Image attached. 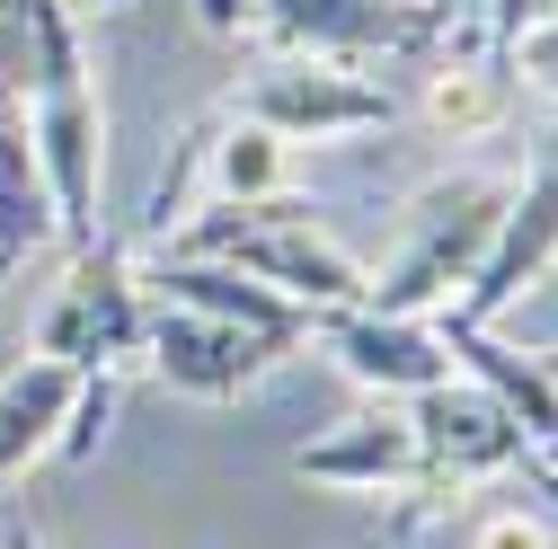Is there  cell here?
<instances>
[{"mask_svg":"<svg viewBox=\"0 0 558 549\" xmlns=\"http://www.w3.org/2000/svg\"><path fill=\"white\" fill-rule=\"evenodd\" d=\"M27 19V143L36 178L53 204V240L98 248L107 240V107L81 53V10L72 0H19Z\"/></svg>","mask_w":558,"mask_h":549,"instance_id":"cell-1","label":"cell"},{"mask_svg":"<svg viewBox=\"0 0 558 549\" xmlns=\"http://www.w3.org/2000/svg\"><path fill=\"white\" fill-rule=\"evenodd\" d=\"M506 178L487 169H461V178H435L416 186L408 222H399V248L381 257V274H364V310H390V319H444L470 274L487 257V240H497L506 222Z\"/></svg>","mask_w":558,"mask_h":549,"instance_id":"cell-2","label":"cell"},{"mask_svg":"<svg viewBox=\"0 0 558 549\" xmlns=\"http://www.w3.org/2000/svg\"><path fill=\"white\" fill-rule=\"evenodd\" d=\"M231 115L266 124L275 143H355L399 115L381 81H364V62H319V53H275L231 89Z\"/></svg>","mask_w":558,"mask_h":549,"instance_id":"cell-3","label":"cell"},{"mask_svg":"<svg viewBox=\"0 0 558 549\" xmlns=\"http://www.w3.org/2000/svg\"><path fill=\"white\" fill-rule=\"evenodd\" d=\"M549 266H558V115H549V133H541L532 178L506 195V222H497V240H487V257H478V274H470V293H461L452 310L497 328L523 293H541Z\"/></svg>","mask_w":558,"mask_h":549,"instance_id":"cell-4","label":"cell"},{"mask_svg":"<svg viewBox=\"0 0 558 549\" xmlns=\"http://www.w3.org/2000/svg\"><path fill=\"white\" fill-rule=\"evenodd\" d=\"M143 319H151V310H143V293H133V274H124V248L98 240V248H81L62 302L45 310L36 355L81 364V373H107L116 355H143Z\"/></svg>","mask_w":558,"mask_h":549,"instance_id":"cell-5","label":"cell"},{"mask_svg":"<svg viewBox=\"0 0 558 549\" xmlns=\"http://www.w3.org/2000/svg\"><path fill=\"white\" fill-rule=\"evenodd\" d=\"M143 355H151V373H160L169 390H186V399H240L248 381H266L275 355H293V346H284V337H257V328L195 319V310L160 302V310L143 319Z\"/></svg>","mask_w":558,"mask_h":549,"instance_id":"cell-6","label":"cell"},{"mask_svg":"<svg viewBox=\"0 0 558 549\" xmlns=\"http://www.w3.org/2000/svg\"><path fill=\"white\" fill-rule=\"evenodd\" d=\"M408 435H416V469H426L435 488H461V478H478V469H514L523 461V426L478 381L461 390V373L408 399Z\"/></svg>","mask_w":558,"mask_h":549,"instance_id":"cell-7","label":"cell"},{"mask_svg":"<svg viewBox=\"0 0 558 549\" xmlns=\"http://www.w3.org/2000/svg\"><path fill=\"white\" fill-rule=\"evenodd\" d=\"M319 319H328V355L381 399H416V390L452 381V355H444L435 319H390V310H364V302L355 310H319Z\"/></svg>","mask_w":558,"mask_h":549,"instance_id":"cell-8","label":"cell"},{"mask_svg":"<svg viewBox=\"0 0 558 549\" xmlns=\"http://www.w3.org/2000/svg\"><path fill=\"white\" fill-rule=\"evenodd\" d=\"M444 328V355H452V373H470L487 399L506 407V417L523 426V452H558V381L541 373V355H523V346H506L487 319H461V310H444L435 319Z\"/></svg>","mask_w":558,"mask_h":549,"instance_id":"cell-9","label":"cell"},{"mask_svg":"<svg viewBox=\"0 0 558 549\" xmlns=\"http://www.w3.org/2000/svg\"><path fill=\"white\" fill-rule=\"evenodd\" d=\"M266 36L284 53H319V62H373L426 36V19L408 0H266Z\"/></svg>","mask_w":558,"mask_h":549,"instance_id":"cell-10","label":"cell"},{"mask_svg":"<svg viewBox=\"0 0 558 549\" xmlns=\"http://www.w3.org/2000/svg\"><path fill=\"white\" fill-rule=\"evenodd\" d=\"M151 293L195 310V319H231V328H257V337H284V346H302L311 337V310L284 302L275 284H257V274H240L231 257H169L151 274Z\"/></svg>","mask_w":558,"mask_h":549,"instance_id":"cell-11","label":"cell"},{"mask_svg":"<svg viewBox=\"0 0 558 549\" xmlns=\"http://www.w3.org/2000/svg\"><path fill=\"white\" fill-rule=\"evenodd\" d=\"M293 469L311 488H399V478H416V435L408 417H345L319 443H302Z\"/></svg>","mask_w":558,"mask_h":549,"instance_id":"cell-12","label":"cell"},{"mask_svg":"<svg viewBox=\"0 0 558 549\" xmlns=\"http://www.w3.org/2000/svg\"><path fill=\"white\" fill-rule=\"evenodd\" d=\"M53 240V204L36 178V143H27V81L0 62V257H27Z\"/></svg>","mask_w":558,"mask_h":549,"instance_id":"cell-13","label":"cell"},{"mask_svg":"<svg viewBox=\"0 0 558 549\" xmlns=\"http://www.w3.org/2000/svg\"><path fill=\"white\" fill-rule=\"evenodd\" d=\"M72 399H81V364H53V355H27L0 381V478H19L36 452H53Z\"/></svg>","mask_w":558,"mask_h":549,"instance_id":"cell-14","label":"cell"},{"mask_svg":"<svg viewBox=\"0 0 558 549\" xmlns=\"http://www.w3.org/2000/svg\"><path fill=\"white\" fill-rule=\"evenodd\" d=\"M416 115H426L444 143H478V133H497L514 115V72L506 62H470V53H444L426 89H416Z\"/></svg>","mask_w":558,"mask_h":549,"instance_id":"cell-15","label":"cell"},{"mask_svg":"<svg viewBox=\"0 0 558 549\" xmlns=\"http://www.w3.org/2000/svg\"><path fill=\"white\" fill-rule=\"evenodd\" d=\"M284 160H293V143H275L266 124H248L231 107L204 124V178H214V204H266V195H284Z\"/></svg>","mask_w":558,"mask_h":549,"instance_id":"cell-16","label":"cell"},{"mask_svg":"<svg viewBox=\"0 0 558 549\" xmlns=\"http://www.w3.org/2000/svg\"><path fill=\"white\" fill-rule=\"evenodd\" d=\"M107 417H116V373H81V399H72V417H62L53 452H62V461H89L98 435H107Z\"/></svg>","mask_w":558,"mask_h":549,"instance_id":"cell-17","label":"cell"},{"mask_svg":"<svg viewBox=\"0 0 558 549\" xmlns=\"http://www.w3.org/2000/svg\"><path fill=\"white\" fill-rule=\"evenodd\" d=\"M506 72H514V89H549L558 98V10H541L532 27L506 36Z\"/></svg>","mask_w":558,"mask_h":549,"instance_id":"cell-18","label":"cell"},{"mask_svg":"<svg viewBox=\"0 0 558 549\" xmlns=\"http://www.w3.org/2000/svg\"><path fill=\"white\" fill-rule=\"evenodd\" d=\"M461 549H558V532H549L541 514H523V505H487Z\"/></svg>","mask_w":558,"mask_h":549,"instance_id":"cell-19","label":"cell"},{"mask_svg":"<svg viewBox=\"0 0 558 549\" xmlns=\"http://www.w3.org/2000/svg\"><path fill=\"white\" fill-rule=\"evenodd\" d=\"M195 27H204V36H222V45L266 36V0H195Z\"/></svg>","mask_w":558,"mask_h":549,"instance_id":"cell-20","label":"cell"},{"mask_svg":"<svg viewBox=\"0 0 558 549\" xmlns=\"http://www.w3.org/2000/svg\"><path fill=\"white\" fill-rule=\"evenodd\" d=\"M523 478H532V488L558 505V461H549V452H523Z\"/></svg>","mask_w":558,"mask_h":549,"instance_id":"cell-21","label":"cell"},{"mask_svg":"<svg viewBox=\"0 0 558 549\" xmlns=\"http://www.w3.org/2000/svg\"><path fill=\"white\" fill-rule=\"evenodd\" d=\"M541 373H549V381H558V346H541Z\"/></svg>","mask_w":558,"mask_h":549,"instance_id":"cell-22","label":"cell"},{"mask_svg":"<svg viewBox=\"0 0 558 549\" xmlns=\"http://www.w3.org/2000/svg\"><path fill=\"white\" fill-rule=\"evenodd\" d=\"M72 10H89V0H72ZM98 10H133V0H98Z\"/></svg>","mask_w":558,"mask_h":549,"instance_id":"cell-23","label":"cell"},{"mask_svg":"<svg viewBox=\"0 0 558 549\" xmlns=\"http://www.w3.org/2000/svg\"><path fill=\"white\" fill-rule=\"evenodd\" d=\"M10 549H45V540H27V532H19V540H10Z\"/></svg>","mask_w":558,"mask_h":549,"instance_id":"cell-24","label":"cell"},{"mask_svg":"<svg viewBox=\"0 0 558 549\" xmlns=\"http://www.w3.org/2000/svg\"><path fill=\"white\" fill-rule=\"evenodd\" d=\"M541 10H558V0H541Z\"/></svg>","mask_w":558,"mask_h":549,"instance_id":"cell-25","label":"cell"},{"mask_svg":"<svg viewBox=\"0 0 558 549\" xmlns=\"http://www.w3.org/2000/svg\"><path fill=\"white\" fill-rule=\"evenodd\" d=\"M549 461H558V452H549Z\"/></svg>","mask_w":558,"mask_h":549,"instance_id":"cell-26","label":"cell"}]
</instances>
